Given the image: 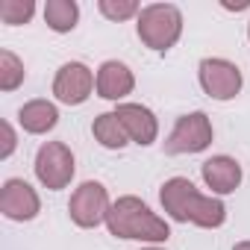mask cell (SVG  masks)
<instances>
[{
  "instance_id": "cell-6",
  "label": "cell",
  "mask_w": 250,
  "mask_h": 250,
  "mask_svg": "<svg viewBox=\"0 0 250 250\" xmlns=\"http://www.w3.org/2000/svg\"><path fill=\"white\" fill-rule=\"evenodd\" d=\"M109 206H112V203H109L106 188H103L100 183L88 180V183H83L80 188H74L71 203H68V212H71V221H74L77 227L91 229V227H97L100 221H106Z\"/></svg>"
},
{
  "instance_id": "cell-9",
  "label": "cell",
  "mask_w": 250,
  "mask_h": 250,
  "mask_svg": "<svg viewBox=\"0 0 250 250\" xmlns=\"http://www.w3.org/2000/svg\"><path fill=\"white\" fill-rule=\"evenodd\" d=\"M39 209H42V203L30 183H24V180L3 183V188H0V212L9 221H33L39 215Z\"/></svg>"
},
{
  "instance_id": "cell-18",
  "label": "cell",
  "mask_w": 250,
  "mask_h": 250,
  "mask_svg": "<svg viewBox=\"0 0 250 250\" xmlns=\"http://www.w3.org/2000/svg\"><path fill=\"white\" fill-rule=\"evenodd\" d=\"M100 12L112 21H124V18H133L139 15V3H133V0H124V3H115V0H100Z\"/></svg>"
},
{
  "instance_id": "cell-11",
  "label": "cell",
  "mask_w": 250,
  "mask_h": 250,
  "mask_svg": "<svg viewBox=\"0 0 250 250\" xmlns=\"http://www.w3.org/2000/svg\"><path fill=\"white\" fill-rule=\"evenodd\" d=\"M203 183L215 191V194H232L241 186V165L232 156H212L200 165Z\"/></svg>"
},
{
  "instance_id": "cell-12",
  "label": "cell",
  "mask_w": 250,
  "mask_h": 250,
  "mask_svg": "<svg viewBox=\"0 0 250 250\" xmlns=\"http://www.w3.org/2000/svg\"><path fill=\"white\" fill-rule=\"evenodd\" d=\"M136 88V77L124 62H103L97 71V94L106 100H121Z\"/></svg>"
},
{
  "instance_id": "cell-4",
  "label": "cell",
  "mask_w": 250,
  "mask_h": 250,
  "mask_svg": "<svg viewBox=\"0 0 250 250\" xmlns=\"http://www.w3.org/2000/svg\"><path fill=\"white\" fill-rule=\"evenodd\" d=\"M74 153L68 145L62 142H47L39 147L36 153V177L44 188L50 191H59V188H68V183L74 180Z\"/></svg>"
},
{
  "instance_id": "cell-10",
  "label": "cell",
  "mask_w": 250,
  "mask_h": 250,
  "mask_svg": "<svg viewBox=\"0 0 250 250\" xmlns=\"http://www.w3.org/2000/svg\"><path fill=\"white\" fill-rule=\"evenodd\" d=\"M115 115L121 118L124 130H127V136H130V142H136L142 147H147V145L156 142L159 121H156V115L147 106H142V103H118Z\"/></svg>"
},
{
  "instance_id": "cell-3",
  "label": "cell",
  "mask_w": 250,
  "mask_h": 250,
  "mask_svg": "<svg viewBox=\"0 0 250 250\" xmlns=\"http://www.w3.org/2000/svg\"><path fill=\"white\" fill-rule=\"evenodd\" d=\"M139 39L150 50H171L183 33V15L171 3H150L139 12Z\"/></svg>"
},
{
  "instance_id": "cell-19",
  "label": "cell",
  "mask_w": 250,
  "mask_h": 250,
  "mask_svg": "<svg viewBox=\"0 0 250 250\" xmlns=\"http://www.w3.org/2000/svg\"><path fill=\"white\" fill-rule=\"evenodd\" d=\"M15 150V133H12V127H9V124H3V150H0V156H9Z\"/></svg>"
},
{
  "instance_id": "cell-16",
  "label": "cell",
  "mask_w": 250,
  "mask_h": 250,
  "mask_svg": "<svg viewBox=\"0 0 250 250\" xmlns=\"http://www.w3.org/2000/svg\"><path fill=\"white\" fill-rule=\"evenodd\" d=\"M24 83V62L12 50H0V88L15 91Z\"/></svg>"
},
{
  "instance_id": "cell-7",
  "label": "cell",
  "mask_w": 250,
  "mask_h": 250,
  "mask_svg": "<svg viewBox=\"0 0 250 250\" xmlns=\"http://www.w3.org/2000/svg\"><path fill=\"white\" fill-rule=\"evenodd\" d=\"M197 74L203 91L215 100H232L241 91V71L227 59H203Z\"/></svg>"
},
{
  "instance_id": "cell-5",
  "label": "cell",
  "mask_w": 250,
  "mask_h": 250,
  "mask_svg": "<svg viewBox=\"0 0 250 250\" xmlns=\"http://www.w3.org/2000/svg\"><path fill=\"white\" fill-rule=\"evenodd\" d=\"M212 145V124L206 112H191L177 118L171 136L165 139V153L180 156V153H200Z\"/></svg>"
},
{
  "instance_id": "cell-20",
  "label": "cell",
  "mask_w": 250,
  "mask_h": 250,
  "mask_svg": "<svg viewBox=\"0 0 250 250\" xmlns=\"http://www.w3.org/2000/svg\"><path fill=\"white\" fill-rule=\"evenodd\" d=\"M232 250H250V241H238V244H235Z\"/></svg>"
},
{
  "instance_id": "cell-14",
  "label": "cell",
  "mask_w": 250,
  "mask_h": 250,
  "mask_svg": "<svg viewBox=\"0 0 250 250\" xmlns=\"http://www.w3.org/2000/svg\"><path fill=\"white\" fill-rule=\"evenodd\" d=\"M91 133H94V139H97L103 147H109V150H121V147H127V142H130L127 130H124V124H121V118H118L115 112L97 115L94 124H91Z\"/></svg>"
},
{
  "instance_id": "cell-21",
  "label": "cell",
  "mask_w": 250,
  "mask_h": 250,
  "mask_svg": "<svg viewBox=\"0 0 250 250\" xmlns=\"http://www.w3.org/2000/svg\"><path fill=\"white\" fill-rule=\"evenodd\" d=\"M142 250H162V247H153V244H150V247H142Z\"/></svg>"
},
{
  "instance_id": "cell-8",
  "label": "cell",
  "mask_w": 250,
  "mask_h": 250,
  "mask_svg": "<svg viewBox=\"0 0 250 250\" xmlns=\"http://www.w3.org/2000/svg\"><path fill=\"white\" fill-rule=\"evenodd\" d=\"M97 85V77L83 65V62H68L56 71V80H53V94L56 100L68 103V106H80L88 100L91 88Z\"/></svg>"
},
{
  "instance_id": "cell-13",
  "label": "cell",
  "mask_w": 250,
  "mask_h": 250,
  "mask_svg": "<svg viewBox=\"0 0 250 250\" xmlns=\"http://www.w3.org/2000/svg\"><path fill=\"white\" fill-rule=\"evenodd\" d=\"M18 121H21V127L27 133L42 136V133H50L56 124H59V109L50 100H30V103L21 106Z\"/></svg>"
},
{
  "instance_id": "cell-22",
  "label": "cell",
  "mask_w": 250,
  "mask_h": 250,
  "mask_svg": "<svg viewBox=\"0 0 250 250\" xmlns=\"http://www.w3.org/2000/svg\"><path fill=\"white\" fill-rule=\"evenodd\" d=\"M247 39H250V24H247Z\"/></svg>"
},
{
  "instance_id": "cell-17",
  "label": "cell",
  "mask_w": 250,
  "mask_h": 250,
  "mask_svg": "<svg viewBox=\"0 0 250 250\" xmlns=\"http://www.w3.org/2000/svg\"><path fill=\"white\" fill-rule=\"evenodd\" d=\"M36 12V3L33 0H0V21L3 24H27Z\"/></svg>"
},
{
  "instance_id": "cell-15",
  "label": "cell",
  "mask_w": 250,
  "mask_h": 250,
  "mask_svg": "<svg viewBox=\"0 0 250 250\" xmlns=\"http://www.w3.org/2000/svg\"><path fill=\"white\" fill-rule=\"evenodd\" d=\"M44 21L53 33H71L80 21V6L74 0H47L44 6Z\"/></svg>"
},
{
  "instance_id": "cell-2",
  "label": "cell",
  "mask_w": 250,
  "mask_h": 250,
  "mask_svg": "<svg viewBox=\"0 0 250 250\" xmlns=\"http://www.w3.org/2000/svg\"><path fill=\"white\" fill-rule=\"evenodd\" d=\"M106 227L118 238H136V241H150V244H159V241L171 238V227L156 212H150L147 203H142L133 194L118 197L109 206Z\"/></svg>"
},
{
  "instance_id": "cell-1",
  "label": "cell",
  "mask_w": 250,
  "mask_h": 250,
  "mask_svg": "<svg viewBox=\"0 0 250 250\" xmlns=\"http://www.w3.org/2000/svg\"><path fill=\"white\" fill-rule=\"evenodd\" d=\"M162 209L180 224H197L203 229H215L227 221V206L218 197H203L191 180L171 177L159 191Z\"/></svg>"
}]
</instances>
